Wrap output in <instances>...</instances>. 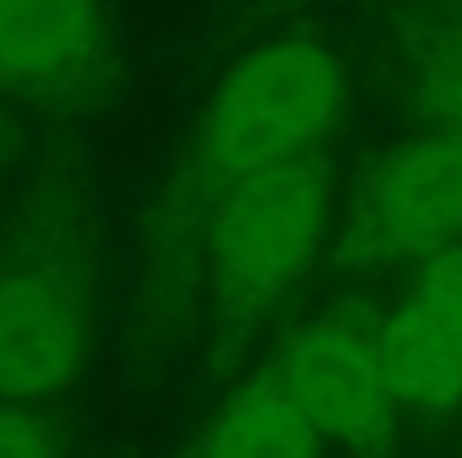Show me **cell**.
<instances>
[{"label": "cell", "instance_id": "obj_7", "mask_svg": "<svg viewBox=\"0 0 462 458\" xmlns=\"http://www.w3.org/2000/svg\"><path fill=\"white\" fill-rule=\"evenodd\" d=\"M99 0H0V81L45 86L86 63Z\"/></svg>", "mask_w": 462, "mask_h": 458}, {"label": "cell", "instance_id": "obj_4", "mask_svg": "<svg viewBox=\"0 0 462 458\" xmlns=\"http://www.w3.org/2000/svg\"><path fill=\"white\" fill-rule=\"evenodd\" d=\"M400 405L449 409L462 400V243L427 257L409 297L377 328Z\"/></svg>", "mask_w": 462, "mask_h": 458}, {"label": "cell", "instance_id": "obj_2", "mask_svg": "<svg viewBox=\"0 0 462 458\" xmlns=\"http://www.w3.org/2000/svg\"><path fill=\"white\" fill-rule=\"evenodd\" d=\"M328 220V171L306 153L220 189L211 211V275L238 305H270L306 270Z\"/></svg>", "mask_w": 462, "mask_h": 458}, {"label": "cell", "instance_id": "obj_9", "mask_svg": "<svg viewBox=\"0 0 462 458\" xmlns=\"http://www.w3.org/2000/svg\"><path fill=\"white\" fill-rule=\"evenodd\" d=\"M0 458H59L45 423L14 400H0Z\"/></svg>", "mask_w": 462, "mask_h": 458}, {"label": "cell", "instance_id": "obj_6", "mask_svg": "<svg viewBox=\"0 0 462 458\" xmlns=\"http://www.w3.org/2000/svg\"><path fill=\"white\" fill-rule=\"evenodd\" d=\"M86 360V305L68 275L0 279V400L32 405L63 391Z\"/></svg>", "mask_w": 462, "mask_h": 458}, {"label": "cell", "instance_id": "obj_3", "mask_svg": "<svg viewBox=\"0 0 462 458\" xmlns=\"http://www.w3.org/2000/svg\"><path fill=\"white\" fill-rule=\"evenodd\" d=\"M279 387L301 405L319 436L346 445H368L386 436L400 405L382 364L377 332L350 319H323L306 328L283 360Z\"/></svg>", "mask_w": 462, "mask_h": 458}, {"label": "cell", "instance_id": "obj_10", "mask_svg": "<svg viewBox=\"0 0 462 458\" xmlns=\"http://www.w3.org/2000/svg\"><path fill=\"white\" fill-rule=\"evenodd\" d=\"M449 122H454V136H462V68L449 81Z\"/></svg>", "mask_w": 462, "mask_h": 458}, {"label": "cell", "instance_id": "obj_1", "mask_svg": "<svg viewBox=\"0 0 462 458\" xmlns=\"http://www.w3.org/2000/svg\"><path fill=\"white\" fill-rule=\"evenodd\" d=\"M346 99L341 63L314 41L252 50L211 95L202 117V162L229 184L314 149Z\"/></svg>", "mask_w": 462, "mask_h": 458}, {"label": "cell", "instance_id": "obj_5", "mask_svg": "<svg viewBox=\"0 0 462 458\" xmlns=\"http://www.w3.org/2000/svg\"><path fill=\"white\" fill-rule=\"evenodd\" d=\"M364 234L386 252L436 257L462 243V136L400 145L368 175Z\"/></svg>", "mask_w": 462, "mask_h": 458}, {"label": "cell", "instance_id": "obj_8", "mask_svg": "<svg viewBox=\"0 0 462 458\" xmlns=\"http://www.w3.org/2000/svg\"><path fill=\"white\" fill-rule=\"evenodd\" d=\"M319 427L274 382L225 409L207 436L202 458H319Z\"/></svg>", "mask_w": 462, "mask_h": 458}]
</instances>
